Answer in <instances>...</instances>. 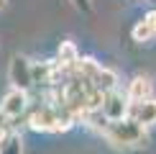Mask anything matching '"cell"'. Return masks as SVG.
I'll list each match as a JSON object with an SVG mask.
<instances>
[{
  "instance_id": "6da1fadb",
  "label": "cell",
  "mask_w": 156,
  "mask_h": 154,
  "mask_svg": "<svg viewBox=\"0 0 156 154\" xmlns=\"http://www.w3.org/2000/svg\"><path fill=\"white\" fill-rule=\"evenodd\" d=\"M74 123V113L67 105H36L28 113V126L34 131L44 134H56V131H67Z\"/></svg>"
},
{
  "instance_id": "7a4b0ae2",
  "label": "cell",
  "mask_w": 156,
  "mask_h": 154,
  "mask_svg": "<svg viewBox=\"0 0 156 154\" xmlns=\"http://www.w3.org/2000/svg\"><path fill=\"white\" fill-rule=\"evenodd\" d=\"M102 136H105L113 146H118V149H128V146H146V141H148L146 126H141L138 121L131 118V116H128V118H120V121H108Z\"/></svg>"
},
{
  "instance_id": "3957f363",
  "label": "cell",
  "mask_w": 156,
  "mask_h": 154,
  "mask_svg": "<svg viewBox=\"0 0 156 154\" xmlns=\"http://www.w3.org/2000/svg\"><path fill=\"white\" fill-rule=\"evenodd\" d=\"M8 77H10V85L18 87V90H26L28 93L31 87L36 85L34 82V62L23 54H16L10 59V67H8Z\"/></svg>"
},
{
  "instance_id": "277c9868",
  "label": "cell",
  "mask_w": 156,
  "mask_h": 154,
  "mask_svg": "<svg viewBox=\"0 0 156 154\" xmlns=\"http://www.w3.org/2000/svg\"><path fill=\"white\" fill-rule=\"evenodd\" d=\"M102 116L108 121H120V118H128V111H131V100H128L126 93L120 90H110V93L102 95V105H100Z\"/></svg>"
},
{
  "instance_id": "5b68a950",
  "label": "cell",
  "mask_w": 156,
  "mask_h": 154,
  "mask_svg": "<svg viewBox=\"0 0 156 154\" xmlns=\"http://www.w3.org/2000/svg\"><path fill=\"white\" fill-rule=\"evenodd\" d=\"M0 113L8 121H16L21 116H26L28 113V93L26 90H18V87H10L3 95V100H0Z\"/></svg>"
},
{
  "instance_id": "8992f818",
  "label": "cell",
  "mask_w": 156,
  "mask_h": 154,
  "mask_svg": "<svg viewBox=\"0 0 156 154\" xmlns=\"http://www.w3.org/2000/svg\"><path fill=\"white\" fill-rule=\"evenodd\" d=\"M64 72V69L59 67V62H38L34 64V82L36 85H44V87H54V85H59L56 82V75Z\"/></svg>"
},
{
  "instance_id": "52a82bcc",
  "label": "cell",
  "mask_w": 156,
  "mask_h": 154,
  "mask_svg": "<svg viewBox=\"0 0 156 154\" xmlns=\"http://www.w3.org/2000/svg\"><path fill=\"white\" fill-rule=\"evenodd\" d=\"M133 121H138L141 126H154L156 123V100L154 98H146L141 103H131V111H128Z\"/></svg>"
},
{
  "instance_id": "ba28073f",
  "label": "cell",
  "mask_w": 156,
  "mask_h": 154,
  "mask_svg": "<svg viewBox=\"0 0 156 154\" xmlns=\"http://www.w3.org/2000/svg\"><path fill=\"white\" fill-rule=\"evenodd\" d=\"M151 93H154V85H151V80L144 77V75H136L133 80L128 82V87H126V95H128L131 103H141V100L151 98Z\"/></svg>"
},
{
  "instance_id": "9c48e42d",
  "label": "cell",
  "mask_w": 156,
  "mask_h": 154,
  "mask_svg": "<svg viewBox=\"0 0 156 154\" xmlns=\"http://www.w3.org/2000/svg\"><path fill=\"white\" fill-rule=\"evenodd\" d=\"M56 62H59V67L64 69V72H72V69L77 67V62H80V51H77L74 41H62L59 44V51H56Z\"/></svg>"
},
{
  "instance_id": "30bf717a",
  "label": "cell",
  "mask_w": 156,
  "mask_h": 154,
  "mask_svg": "<svg viewBox=\"0 0 156 154\" xmlns=\"http://www.w3.org/2000/svg\"><path fill=\"white\" fill-rule=\"evenodd\" d=\"M90 82H92L97 90H102V93L118 90V75H115L113 69H108V67H100V69H97V75H95Z\"/></svg>"
},
{
  "instance_id": "8fae6325",
  "label": "cell",
  "mask_w": 156,
  "mask_h": 154,
  "mask_svg": "<svg viewBox=\"0 0 156 154\" xmlns=\"http://www.w3.org/2000/svg\"><path fill=\"white\" fill-rule=\"evenodd\" d=\"M0 154H23V136L10 128V131L0 139Z\"/></svg>"
},
{
  "instance_id": "7c38bea8",
  "label": "cell",
  "mask_w": 156,
  "mask_h": 154,
  "mask_svg": "<svg viewBox=\"0 0 156 154\" xmlns=\"http://www.w3.org/2000/svg\"><path fill=\"white\" fill-rule=\"evenodd\" d=\"M131 36H133V41H138V44H146V41H151V38H154L156 34H154V28H151V23H148L146 18H144V21H138V23L133 26V31H131Z\"/></svg>"
},
{
  "instance_id": "4fadbf2b",
  "label": "cell",
  "mask_w": 156,
  "mask_h": 154,
  "mask_svg": "<svg viewBox=\"0 0 156 154\" xmlns=\"http://www.w3.org/2000/svg\"><path fill=\"white\" fill-rule=\"evenodd\" d=\"M69 3H72L77 10H82V13H90V10H92V0H69Z\"/></svg>"
},
{
  "instance_id": "5bb4252c",
  "label": "cell",
  "mask_w": 156,
  "mask_h": 154,
  "mask_svg": "<svg viewBox=\"0 0 156 154\" xmlns=\"http://www.w3.org/2000/svg\"><path fill=\"white\" fill-rule=\"evenodd\" d=\"M146 21L151 23V28H154V34H156V10H151V13H148V16H146Z\"/></svg>"
},
{
  "instance_id": "9a60e30c",
  "label": "cell",
  "mask_w": 156,
  "mask_h": 154,
  "mask_svg": "<svg viewBox=\"0 0 156 154\" xmlns=\"http://www.w3.org/2000/svg\"><path fill=\"white\" fill-rule=\"evenodd\" d=\"M8 8V0H0V10H5Z\"/></svg>"
}]
</instances>
